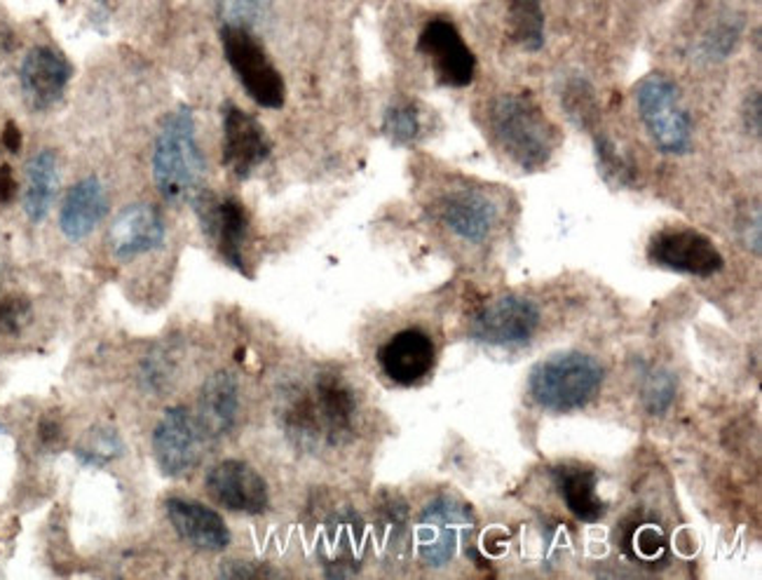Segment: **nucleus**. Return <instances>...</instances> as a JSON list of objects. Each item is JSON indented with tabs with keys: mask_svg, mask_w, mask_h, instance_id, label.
Returning <instances> with one entry per match:
<instances>
[{
	"mask_svg": "<svg viewBox=\"0 0 762 580\" xmlns=\"http://www.w3.org/2000/svg\"><path fill=\"white\" fill-rule=\"evenodd\" d=\"M207 494L238 515H263L270 507V489L263 474L240 459H225L207 472Z\"/></svg>",
	"mask_w": 762,
	"mask_h": 580,
	"instance_id": "f8f14e48",
	"label": "nucleus"
},
{
	"mask_svg": "<svg viewBox=\"0 0 762 580\" xmlns=\"http://www.w3.org/2000/svg\"><path fill=\"white\" fill-rule=\"evenodd\" d=\"M383 374L397 385H416L428 376L437 362V348L422 329H401L378 350Z\"/></svg>",
	"mask_w": 762,
	"mask_h": 580,
	"instance_id": "f3484780",
	"label": "nucleus"
},
{
	"mask_svg": "<svg viewBox=\"0 0 762 580\" xmlns=\"http://www.w3.org/2000/svg\"><path fill=\"white\" fill-rule=\"evenodd\" d=\"M540 327V308L526 296L507 294L484 304L470 320L472 339L486 346H523Z\"/></svg>",
	"mask_w": 762,
	"mask_h": 580,
	"instance_id": "9d476101",
	"label": "nucleus"
},
{
	"mask_svg": "<svg viewBox=\"0 0 762 580\" xmlns=\"http://www.w3.org/2000/svg\"><path fill=\"white\" fill-rule=\"evenodd\" d=\"M383 132L397 146H409L422 132V118L413 101H397L385 111Z\"/></svg>",
	"mask_w": 762,
	"mask_h": 580,
	"instance_id": "a878e982",
	"label": "nucleus"
},
{
	"mask_svg": "<svg viewBox=\"0 0 762 580\" xmlns=\"http://www.w3.org/2000/svg\"><path fill=\"white\" fill-rule=\"evenodd\" d=\"M207 163L198 144V125L188 107L172 111L157 132L153 179L167 203H195L205 190Z\"/></svg>",
	"mask_w": 762,
	"mask_h": 580,
	"instance_id": "7ed1b4c3",
	"label": "nucleus"
},
{
	"mask_svg": "<svg viewBox=\"0 0 762 580\" xmlns=\"http://www.w3.org/2000/svg\"><path fill=\"white\" fill-rule=\"evenodd\" d=\"M676 376L664 366H648L641 376V400L648 414L664 416L676 400Z\"/></svg>",
	"mask_w": 762,
	"mask_h": 580,
	"instance_id": "393cba45",
	"label": "nucleus"
},
{
	"mask_svg": "<svg viewBox=\"0 0 762 580\" xmlns=\"http://www.w3.org/2000/svg\"><path fill=\"white\" fill-rule=\"evenodd\" d=\"M743 122H747V130L758 134L760 132V95L753 92V97L747 99V109H743Z\"/></svg>",
	"mask_w": 762,
	"mask_h": 580,
	"instance_id": "72a5a7b5",
	"label": "nucleus"
},
{
	"mask_svg": "<svg viewBox=\"0 0 762 580\" xmlns=\"http://www.w3.org/2000/svg\"><path fill=\"white\" fill-rule=\"evenodd\" d=\"M195 205L200 207L202 228L209 236V240L214 242L219 256L228 263V266H233L240 273H246L244 248H246V240H250V226H252L246 207L233 196H225L221 200H205L200 196L198 200H195Z\"/></svg>",
	"mask_w": 762,
	"mask_h": 580,
	"instance_id": "2eb2a0df",
	"label": "nucleus"
},
{
	"mask_svg": "<svg viewBox=\"0 0 762 580\" xmlns=\"http://www.w3.org/2000/svg\"><path fill=\"white\" fill-rule=\"evenodd\" d=\"M207 433L198 416L186 407H169L153 430L157 470L169 480H181L202 463Z\"/></svg>",
	"mask_w": 762,
	"mask_h": 580,
	"instance_id": "6e6552de",
	"label": "nucleus"
},
{
	"mask_svg": "<svg viewBox=\"0 0 762 580\" xmlns=\"http://www.w3.org/2000/svg\"><path fill=\"white\" fill-rule=\"evenodd\" d=\"M109 212V193L99 177H85L68 188L59 212V228L70 242L90 238Z\"/></svg>",
	"mask_w": 762,
	"mask_h": 580,
	"instance_id": "aec40b11",
	"label": "nucleus"
},
{
	"mask_svg": "<svg viewBox=\"0 0 762 580\" xmlns=\"http://www.w3.org/2000/svg\"><path fill=\"white\" fill-rule=\"evenodd\" d=\"M636 107L652 144L666 155L693 149V120L683 107L678 85L664 74H648L636 85Z\"/></svg>",
	"mask_w": 762,
	"mask_h": 580,
	"instance_id": "39448f33",
	"label": "nucleus"
},
{
	"mask_svg": "<svg viewBox=\"0 0 762 580\" xmlns=\"http://www.w3.org/2000/svg\"><path fill=\"white\" fill-rule=\"evenodd\" d=\"M223 55L250 95L263 109H281L287 101V85L277 66L270 62L252 29L238 24L221 26Z\"/></svg>",
	"mask_w": 762,
	"mask_h": 580,
	"instance_id": "423d86ee",
	"label": "nucleus"
},
{
	"mask_svg": "<svg viewBox=\"0 0 762 580\" xmlns=\"http://www.w3.org/2000/svg\"><path fill=\"white\" fill-rule=\"evenodd\" d=\"M38 435L43 439V445L47 447H55L62 442V437H64V428L57 418H43L41 420V426H38Z\"/></svg>",
	"mask_w": 762,
	"mask_h": 580,
	"instance_id": "2f4dec72",
	"label": "nucleus"
},
{
	"mask_svg": "<svg viewBox=\"0 0 762 580\" xmlns=\"http://www.w3.org/2000/svg\"><path fill=\"white\" fill-rule=\"evenodd\" d=\"M122 439L115 430H109V428H99L95 430L90 437L85 439V445H80L76 449V456H78V461L82 466H92V468H101L106 463H111L115 461L118 456L122 453Z\"/></svg>",
	"mask_w": 762,
	"mask_h": 580,
	"instance_id": "bb28decb",
	"label": "nucleus"
},
{
	"mask_svg": "<svg viewBox=\"0 0 762 580\" xmlns=\"http://www.w3.org/2000/svg\"><path fill=\"white\" fill-rule=\"evenodd\" d=\"M437 215L453 236L470 244L486 242L500 223V205L484 188L463 186L446 190Z\"/></svg>",
	"mask_w": 762,
	"mask_h": 580,
	"instance_id": "4468645a",
	"label": "nucleus"
},
{
	"mask_svg": "<svg viewBox=\"0 0 762 580\" xmlns=\"http://www.w3.org/2000/svg\"><path fill=\"white\" fill-rule=\"evenodd\" d=\"M219 14L223 17V24H238L252 29L261 17L265 14V6L268 0H217Z\"/></svg>",
	"mask_w": 762,
	"mask_h": 580,
	"instance_id": "c756f323",
	"label": "nucleus"
},
{
	"mask_svg": "<svg viewBox=\"0 0 762 580\" xmlns=\"http://www.w3.org/2000/svg\"><path fill=\"white\" fill-rule=\"evenodd\" d=\"M474 515L470 505L441 494L422 507L416 526L418 555L428 567H446L455 559L460 543L472 532Z\"/></svg>",
	"mask_w": 762,
	"mask_h": 580,
	"instance_id": "0eeeda50",
	"label": "nucleus"
},
{
	"mask_svg": "<svg viewBox=\"0 0 762 580\" xmlns=\"http://www.w3.org/2000/svg\"><path fill=\"white\" fill-rule=\"evenodd\" d=\"M16 196V179L10 165H0V205H10Z\"/></svg>",
	"mask_w": 762,
	"mask_h": 580,
	"instance_id": "473e14b6",
	"label": "nucleus"
},
{
	"mask_svg": "<svg viewBox=\"0 0 762 580\" xmlns=\"http://www.w3.org/2000/svg\"><path fill=\"white\" fill-rule=\"evenodd\" d=\"M68 59L55 47L35 45L26 52L20 66L22 95L33 111H47L62 101L70 83Z\"/></svg>",
	"mask_w": 762,
	"mask_h": 580,
	"instance_id": "dca6fc26",
	"label": "nucleus"
},
{
	"mask_svg": "<svg viewBox=\"0 0 762 580\" xmlns=\"http://www.w3.org/2000/svg\"><path fill=\"white\" fill-rule=\"evenodd\" d=\"M596 157H598V169L610 184L617 186H629L633 179V167L629 165L627 157L617 151L615 142L606 134L596 136Z\"/></svg>",
	"mask_w": 762,
	"mask_h": 580,
	"instance_id": "cd10ccee",
	"label": "nucleus"
},
{
	"mask_svg": "<svg viewBox=\"0 0 762 580\" xmlns=\"http://www.w3.org/2000/svg\"><path fill=\"white\" fill-rule=\"evenodd\" d=\"M507 39L526 52H538L544 45L542 0H509Z\"/></svg>",
	"mask_w": 762,
	"mask_h": 580,
	"instance_id": "b1692460",
	"label": "nucleus"
},
{
	"mask_svg": "<svg viewBox=\"0 0 762 580\" xmlns=\"http://www.w3.org/2000/svg\"><path fill=\"white\" fill-rule=\"evenodd\" d=\"M279 418L300 449L341 447L357 430L360 397L343 374L322 369L285 397Z\"/></svg>",
	"mask_w": 762,
	"mask_h": 580,
	"instance_id": "f257e3e1",
	"label": "nucleus"
},
{
	"mask_svg": "<svg viewBox=\"0 0 762 580\" xmlns=\"http://www.w3.org/2000/svg\"><path fill=\"white\" fill-rule=\"evenodd\" d=\"M59 190V157L55 151L43 149L26 165L24 215L29 221L41 223L47 219Z\"/></svg>",
	"mask_w": 762,
	"mask_h": 580,
	"instance_id": "5701e85b",
	"label": "nucleus"
},
{
	"mask_svg": "<svg viewBox=\"0 0 762 580\" xmlns=\"http://www.w3.org/2000/svg\"><path fill=\"white\" fill-rule=\"evenodd\" d=\"M223 165L238 179H250L252 174L268 161L273 153V142L268 132L254 118L240 109L238 103L223 107Z\"/></svg>",
	"mask_w": 762,
	"mask_h": 580,
	"instance_id": "ddd939ff",
	"label": "nucleus"
},
{
	"mask_svg": "<svg viewBox=\"0 0 762 580\" xmlns=\"http://www.w3.org/2000/svg\"><path fill=\"white\" fill-rule=\"evenodd\" d=\"M418 52L434 68V76L446 87H467L476 76V57L465 43L463 33L446 20L434 17L422 26L418 36Z\"/></svg>",
	"mask_w": 762,
	"mask_h": 580,
	"instance_id": "9b49d317",
	"label": "nucleus"
},
{
	"mask_svg": "<svg viewBox=\"0 0 762 580\" xmlns=\"http://www.w3.org/2000/svg\"><path fill=\"white\" fill-rule=\"evenodd\" d=\"M606 372L600 362L587 353H559L538 362L528 376V393L538 407L556 414H568L587 407L604 385Z\"/></svg>",
	"mask_w": 762,
	"mask_h": 580,
	"instance_id": "20e7f679",
	"label": "nucleus"
},
{
	"mask_svg": "<svg viewBox=\"0 0 762 580\" xmlns=\"http://www.w3.org/2000/svg\"><path fill=\"white\" fill-rule=\"evenodd\" d=\"M165 515L184 543L200 552H223L230 545L225 519L200 501L172 496L165 501Z\"/></svg>",
	"mask_w": 762,
	"mask_h": 580,
	"instance_id": "a211bd4d",
	"label": "nucleus"
},
{
	"mask_svg": "<svg viewBox=\"0 0 762 580\" xmlns=\"http://www.w3.org/2000/svg\"><path fill=\"white\" fill-rule=\"evenodd\" d=\"M3 144L10 153H20L22 149V132L16 128V122H8L5 132H3Z\"/></svg>",
	"mask_w": 762,
	"mask_h": 580,
	"instance_id": "f704fd0d",
	"label": "nucleus"
},
{
	"mask_svg": "<svg viewBox=\"0 0 762 580\" xmlns=\"http://www.w3.org/2000/svg\"><path fill=\"white\" fill-rule=\"evenodd\" d=\"M167 228L163 215L153 205L136 203L122 209L109 231V244L115 259L132 261L151 254L165 244Z\"/></svg>",
	"mask_w": 762,
	"mask_h": 580,
	"instance_id": "6ab92c4d",
	"label": "nucleus"
},
{
	"mask_svg": "<svg viewBox=\"0 0 762 580\" xmlns=\"http://www.w3.org/2000/svg\"><path fill=\"white\" fill-rule=\"evenodd\" d=\"M633 545H636V555L641 559H658L666 550V538L658 526L648 524L633 534Z\"/></svg>",
	"mask_w": 762,
	"mask_h": 580,
	"instance_id": "7c9ffc66",
	"label": "nucleus"
},
{
	"mask_svg": "<svg viewBox=\"0 0 762 580\" xmlns=\"http://www.w3.org/2000/svg\"><path fill=\"white\" fill-rule=\"evenodd\" d=\"M240 407V383L230 372H217L202 383L198 420L209 439H219L235 430Z\"/></svg>",
	"mask_w": 762,
	"mask_h": 580,
	"instance_id": "412c9836",
	"label": "nucleus"
},
{
	"mask_svg": "<svg viewBox=\"0 0 762 580\" xmlns=\"http://www.w3.org/2000/svg\"><path fill=\"white\" fill-rule=\"evenodd\" d=\"M31 320V302L24 294L0 287V333L12 337L20 333Z\"/></svg>",
	"mask_w": 762,
	"mask_h": 580,
	"instance_id": "c85d7f7f",
	"label": "nucleus"
},
{
	"mask_svg": "<svg viewBox=\"0 0 762 580\" xmlns=\"http://www.w3.org/2000/svg\"><path fill=\"white\" fill-rule=\"evenodd\" d=\"M488 130L493 142L523 172L549 165L559 149V130L528 92H503L488 103Z\"/></svg>",
	"mask_w": 762,
	"mask_h": 580,
	"instance_id": "f03ea898",
	"label": "nucleus"
},
{
	"mask_svg": "<svg viewBox=\"0 0 762 580\" xmlns=\"http://www.w3.org/2000/svg\"><path fill=\"white\" fill-rule=\"evenodd\" d=\"M554 482L565 507L571 510V515L587 524L604 519L606 501L598 496V478L592 468L579 463H563L554 470Z\"/></svg>",
	"mask_w": 762,
	"mask_h": 580,
	"instance_id": "4be33fe9",
	"label": "nucleus"
},
{
	"mask_svg": "<svg viewBox=\"0 0 762 580\" xmlns=\"http://www.w3.org/2000/svg\"><path fill=\"white\" fill-rule=\"evenodd\" d=\"M648 261L673 273L714 277L725 269V256L716 242L695 228H664L648 242Z\"/></svg>",
	"mask_w": 762,
	"mask_h": 580,
	"instance_id": "1a4fd4ad",
	"label": "nucleus"
}]
</instances>
